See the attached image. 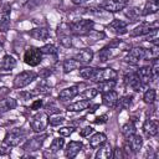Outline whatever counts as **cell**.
Masks as SVG:
<instances>
[{"label": "cell", "instance_id": "cell-2", "mask_svg": "<svg viewBox=\"0 0 159 159\" xmlns=\"http://www.w3.org/2000/svg\"><path fill=\"white\" fill-rule=\"evenodd\" d=\"M48 125V114L46 112H37L30 118V127L35 133H42Z\"/></svg>", "mask_w": 159, "mask_h": 159}, {"label": "cell", "instance_id": "cell-22", "mask_svg": "<svg viewBox=\"0 0 159 159\" xmlns=\"http://www.w3.org/2000/svg\"><path fill=\"white\" fill-rule=\"evenodd\" d=\"M29 35L35 39V40H39V41H45L50 37V30L47 27H43V26H40V27H35L32 30L29 31Z\"/></svg>", "mask_w": 159, "mask_h": 159}, {"label": "cell", "instance_id": "cell-13", "mask_svg": "<svg viewBox=\"0 0 159 159\" xmlns=\"http://www.w3.org/2000/svg\"><path fill=\"white\" fill-rule=\"evenodd\" d=\"M78 94H80V86H78V84H75V86L63 88V89L58 93V101H61V102H67V101L75 98V97L78 96Z\"/></svg>", "mask_w": 159, "mask_h": 159}, {"label": "cell", "instance_id": "cell-42", "mask_svg": "<svg viewBox=\"0 0 159 159\" xmlns=\"http://www.w3.org/2000/svg\"><path fill=\"white\" fill-rule=\"evenodd\" d=\"M63 122H65V117H62V116H55V117H52V118L48 119V124L55 125V127L61 125Z\"/></svg>", "mask_w": 159, "mask_h": 159}, {"label": "cell", "instance_id": "cell-23", "mask_svg": "<svg viewBox=\"0 0 159 159\" xmlns=\"http://www.w3.org/2000/svg\"><path fill=\"white\" fill-rule=\"evenodd\" d=\"M91 106V99H80L75 103H71L66 107V109L68 112H82L84 109H87L88 107Z\"/></svg>", "mask_w": 159, "mask_h": 159}, {"label": "cell", "instance_id": "cell-18", "mask_svg": "<svg viewBox=\"0 0 159 159\" xmlns=\"http://www.w3.org/2000/svg\"><path fill=\"white\" fill-rule=\"evenodd\" d=\"M140 83L143 86H148L152 81H153V75H152V71H150V67L149 66H142L139 67L137 71H135Z\"/></svg>", "mask_w": 159, "mask_h": 159}, {"label": "cell", "instance_id": "cell-44", "mask_svg": "<svg viewBox=\"0 0 159 159\" xmlns=\"http://www.w3.org/2000/svg\"><path fill=\"white\" fill-rule=\"evenodd\" d=\"M125 155H124V152H123V149L122 148H116V149H113V152H112V158H116V159H118V158H124Z\"/></svg>", "mask_w": 159, "mask_h": 159}, {"label": "cell", "instance_id": "cell-16", "mask_svg": "<svg viewBox=\"0 0 159 159\" xmlns=\"http://www.w3.org/2000/svg\"><path fill=\"white\" fill-rule=\"evenodd\" d=\"M144 134L149 138V137H155L158 134V122L157 119H153L150 117H148L144 123H143V127H142Z\"/></svg>", "mask_w": 159, "mask_h": 159}, {"label": "cell", "instance_id": "cell-35", "mask_svg": "<svg viewBox=\"0 0 159 159\" xmlns=\"http://www.w3.org/2000/svg\"><path fill=\"white\" fill-rule=\"evenodd\" d=\"M94 71H96V67H91V66H86V65H84V66L80 67L78 75H80V77H82V78H84V80H89V78L93 76Z\"/></svg>", "mask_w": 159, "mask_h": 159}, {"label": "cell", "instance_id": "cell-14", "mask_svg": "<svg viewBox=\"0 0 159 159\" xmlns=\"http://www.w3.org/2000/svg\"><path fill=\"white\" fill-rule=\"evenodd\" d=\"M124 143L128 145V148H129V150L132 153L137 154L142 149V147H143V138L139 134H133L129 138H127Z\"/></svg>", "mask_w": 159, "mask_h": 159}, {"label": "cell", "instance_id": "cell-6", "mask_svg": "<svg viewBox=\"0 0 159 159\" xmlns=\"http://www.w3.org/2000/svg\"><path fill=\"white\" fill-rule=\"evenodd\" d=\"M71 29L68 24H60L57 26V37L58 42L62 47L70 48L72 47V35H71Z\"/></svg>", "mask_w": 159, "mask_h": 159}, {"label": "cell", "instance_id": "cell-51", "mask_svg": "<svg viewBox=\"0 0 159 159\" xmlns=\"http://www.w3.org/2000/svg\"><path fill=\"white\" fill-rule=\"evenodd\" d=\"M0 51H2V41L0 40Z\"/></svg>", "mask_w": 159, "mask_h": 159}, {"label": "cell", "instance_id": "cell-36", "mask_svg": "<svg viewBox=\"0 0 159 159\" xmlns=\"http://www.w3.org/2000/svg\"><path fill=\"white\" fill-rule=\"evenodd\" d=\"M111 56H112V50L108 48L107 46H104V47H102V48L99 50V52H98V61H99V62H107Z\"/></svg>", "mask_w": 159, "mask_h": 159}, {"label": "cell", "instance_id": "cell-1", "mask_svg": "<svg viewBox=\"0 0 159 159\" xmlns=\"http://www.w3.org/2000/svg\"><path fill=\"white\" fill-rule=\"evenodd\" d=\"M68 25H70V29H71L72 34L78 35V36H84L93 29L94 22L89 19H78V20H75V21L70 22Z\"/></svg>", "mask_w": 159, "mask_h": 159}, {"label": "cell", "instance_id": "cell-24", "mask_svg": "<svg viewBox=\"0 0 159 159\" xmlns=\"http://www.w3.org/2000/svg\"><path fill=\"white\" fill-rule=\"evenodd\" d=\"M17 106V102L16 99L11 98V97H5V98H1L0 101V114L2 113H6L11 109H15Z\"/></svg>", "mask_w": 159, "mask_h": 159}, {"label": "cell", "instance_id": "cell-40", "mask_svg": "<svg viewBox=\"0 0 159 159\" xmlns=\"http://www.w3.org/2000/svg\"><path fill=\"white\" fill-rule=\"evenodd\" d=\"M60 108L57 106H55L53 103H48L45 106V112L48 114V116H52V114H58L60 113Z\"/></svg>", "mask_w": 159, "mask_h": 159}, {"label": "cell", "instance_id": "cell-5", "mask_svg": "<svg viewBox=\"0 0 159 159\" xmlns=\"http://www.w3.org/2000/svg\"><path fill=\"white\" fill-rule=\"evenodd\" d=\"M118 77V72L112 68V67H106V68H96L93 76L89 78L91 82L98 83L101 81H107V80H116Z\"/></svg>", "mask_w": 159, "mask_h": 159}, {"label": "cell", "instance_id": "cell-34", "mask_svg": "<svg viewBox=\"0 0 159 159\" xmlns=\"http://www.w3.org/2000/svg\"><path fill=\"white\" fill-rule=\"evenodd\" d=\"M63 145H65V139H63V137H58V138H53V140H52V143H51V145H50V148H48V152L50 153H57L60 149H62L63 148Z\"/></svg>", "mask_w": 159, "mask_h": 159}, {"label": "cell", "instance_id": "cell-9", "mask_svg": "<svg viewBox=\"0 0 159 159\" xmlns=\"http://www.w3.org/2000/svg\"><path fill=\"white\" fill-rule=\"evenodd\" d=\"M10 17H11V5L4 2L0 5V31L6 32L10 29Z\"/></svg>", "mask_w": 159, "mask_h": 159}, {"label": "cell", "instance_id": "cell-45", "mask_svg": "<svg viewBox=\"0 0 159 159\" xmlns=\"http://www.w3.org/2000/svg\"><path fill=\"white\" fill-rule=\"evenodd\" d=\"M97 93H98V89H97V88H88V89H86L84 96H86L87 99H91V98H93L94 96H97Z\"/></svg>", "mask_w": 159, "mask_h": 159}, {"label": "cell", "instance_id": "cell-49", "mask_svg": "<svg viewBox=\"0 0 159 159\" xmlns=\"http://www.w3.org/2000/svg\"><path fill=\"white\" fill-rule=\"evenodd\" d=\"M41 77H43V78H46V77H48L50 75H51V70H48V68H43L42 71H41V73H39Z\"/></svg>", "mask_w": 159, "mask_h": 159}, {"label": "cell", "instance_id": "cell-3", "mask_svg": "<svg viewBox=\"0 0 159 159\" xmlns=\"http://www.w3.org/2000/svg\"><path fill=\"white\" fill-rule=\"evenodd\" d=\"M42 57L43 55L39 47L30 46L24 53V62L31 67H36L42 62Z\"/></svg>", "mask_w": 159, "mask_h": 159}, {"label": "cell", "instance_id": "cell-41", "mask_svg": "<svg viewBox=\"0 0 159 159\" xmlns=\"http://www.w3.org/2000/svg\"><path fill=\"white\" fill-rule=\"evenodd\" d=\"M75 132V127H61L58 129V134L61 137H70Z\"/></svg>", "mask_w": 159, "mask_h": 159}, {"label": "cell", "instance_id": "cell-28", "mask_svg": "<svg viewBox=\"0 0 159 159\" xmlns=\"http://www.w3.org/2000/svg\"><path fill=\"white\" fill-rule=\"evenodd\" d=\"M124 15L128 19V22H129V20H130V22H134V21H138L139 17L142 16V10L137 6L128 7V9L124 10Z\"/></svg>", "mask_w": 159, "mask_h": 159}, {"label": "cell", "instance_id": "cell-31", "mask_svg": "<svg viewBox=\"0 0 159 159\" xmlns=\"http://www.w3.org/2000/svg\"><path fill=\"white\" fill-rule=\"evenodd\" d=\"M132 99H133V96H132V94H125V96H123V97L118 98L117 104H116V108H117V109H119V111L128 109V108L130 107Z\"/></svg>", "mask_w": 159, "mask_h": 159}, {"label": "cell", "instance_id": "cell-46", "mask_svg": "<svg viewBox=\"0 0 159 159\" xmlns=\"http://www.w3.org/2000/svg\"><path fill=\"white\" fill-rule=\"evenodd\" d=\"M41 107H42V99H35V101L31 103V106H30L31 111H37V109H40Z\"/></svg>", "mask_w": 159, "mask_h": 159}, {"label": "cell", "instance_id": "cell-8", "mask_svg": "<svg viewBox=\"0 0 159 159\" xmlns=\"http://www.w3.org/2000/svg\"><path fill=\"white\" fill-rule=\"evenodd\" d=\"M47 138V134H42V133H36V135L26 139V142L22 145V149L25 152H37L41 149L45 139Z\"/></svg>", "mask_w": 159, "mask_h": 159}, {"label": "cell", "instance_id": "cell-33", "mask_svg": "<svg viewBox=\"0 0 159 159\" xmlns=\"http://www.w3.org/2000/svg\"><path fill=\"white\" fill-rule=\"evenodd\" d=\"M157 99V91L154 88H148L143 94V102L145 104H153Z\"/></svg>", "mask_w": 159, "mask_h": 159}, {"label": "cell", "instance_id": "cell-20", "mask_svg": "<svg viewBox=\"0 0 159 159\" xmlns=\"http://www.w3.org/2000/svg\"><path fill=\"white\" fill-rule=\"evenodd\" d=\"M118 93L116 91H108V92H103L102 93V103L111 108V109H114L116 108V104H117V101H118Z\"/></svg>", "mask_w": 159, "mask_h": 159}, {"label": "cell", "instance_id": "cell-50", "mask_svg": "<svg viewBox=\"0 0 159 159\" xmlns=\"http://www.w3.org/2000/svg\"><path fill=\"white\" fill-rule=\"evenodd\" d=\"M89 0H71V2H73L75 5H83L86 2H88Z\"/></svg>", "mask_w": 159, "mask_h": 159}, {"label": "cell", "instance_id": "cell-27", "mask_svg": "<svg viewBox=\"0 0 159 159\" xmlns=\"http://www.w3.org/2000/svg\"><path fill=\"white\" fill-rule=\"evenodd\" d=\"M107 140V137L104 133H101V132H97V133H93L89 139H88V144L91 148H97L99 147L102 143H104Z\"/></svg>", "mask_w": 159, "mask_h": 159}, {"label": "cell", "instance_id": "cell-38", "mask_svg": "<svg viewBox=\"0 0 159 159\" xmlns=\"http://www.w3.org/2000/svg\"><path fill=\"white\" fill-rule=\"evenodd\" d=\"M40 50H41L42 55H56V53H57V48H56V46L52 45V43H46V45H43Z\"/></svg>", "mask_w": 159, "mask_h": 159}, {"label": "cell", "instance_id": "cell-19", "mask_svg": "<svg viewBox=\"0 0 159 159\" xmlns=\"http://www.w3.org/2000/svg\"><path fill=\"white\" fill-rule=\"evenodd\" d=\"M128 24H129L128 21L114 19L113 21H111V22H109L108 29H111V31H112V32H114L116 35H123V34H127V32H128V30H127Z\"/></svg>", "mask_w": 159, "mask_h": 159}, {"label": "cell", "instance_id": "cell-21", "mask_svg": "<svg viewBox=\"0 0 159 159\" xmlns=\"http://www.w3.org/2000/svg\"><path fill=\"white\" fill-rule=\"evenodd\" d=\"M98 149H97V152H96V154H94V158L96 159H109V158H112V152H113V149H112V145L106 140L104 143H102L99 147H97Z\"/></svg>", "mask_w": 159, "mask_h": 159}, {"label": "cell", "instance_id": "cell-11", "mask_svg": "<svg viewBox=\"0 0 159 159\" xmlns=\"http://www.w3.org/2000/svg\"><path fill=\"white\" fill-rule=\"evenodd\" d=\"M123 82L127 87H130L132 89H134L135 92H140L143 89V84L140 83L138 76L135 72H129V73H125L124 77H123Z\"/></svg>", "mask_w": 159, "mask_h": 159}, {"label": "cell", "instance_id": "cell-43", "mask_svg": "<svg viewBox=\"0 0 159 159\" xmlns=\"http://www.w3.org/2000/svg\"><path fill=\"white\" fill-rule=\"evenodd\" d=\"M93 132H94V129L91 125H86V127H83V128L80 129V135L81 137H89Z\"/></svg>", "mask_w": 159, "mask_h": 159}, {"label": "cell", "instance_id": "cell-39", "mask_svg": "<svg viewBox=\"0 0 159 159\" xmlns=\"http://www.w3.org/2000/svg\"><path fill=\"white\" fill-rule=\"evenodd\" d=\"M149 67H150V71H152V75H153V80H157L158 72H159V60H158V57L152 58V63H150Z\"/></svg>", "mask_w": 159, "mask_h": 159}, {"label": "cell", "instance_id": "cell-30", "mask_svg": "<svg viewBox=\"0 0 159 159\" xmlns=\"http://www.w3.org/2000/svg\"><path fill=\"white\" fill-rule=\"evenodd\" d=\"M80 67H81V63L78 61H76L75 58H67L62 63V68H63V72L65 73H70L73 70H77Z\"/></svg>", "mask_w": 159, "mask_h": 159}, {"label": "cell", "instance_id": "cell-25", "mask_svg": "<svg viewBox=\"0 0 159 159\" xmlns=\"http://www.w3.org/2000/svg\"><path fill=\"white\" fill-rule=\"evenodd\" d=\"M159 10V0H147L144 9L142 10V16L153 15Z\"/></svg>", "mask_w": 159, "mask_h": 159}, {"label": "cell", "instance_id": "cell-47", "mask_svg": "<svg viewBox=\"0 0 159 159\" xmlns=\"http://www.w3.org/2000/svg\"><path fill=\"white\" fill-rule=\"evenodd\" d=\"M108 120V116L107 114H102V116H99V117H96L94 118V123L96 124H103V123H106Z\"/></svg>", "mask_w": 159, "mask_h": 159}, {"label": "cell", "instance_id": "cell-17", "mask_svg": "<svg viewBox=\"0 0 159 159\" xmlns=\"http://www.w3.org/2000/svg\"><path fill=\"white\" fill-rule=\"evenodd\" d=\"M83 149V144L80 140H71L65 149V155L68 159H73L75 157H77V154Z\"/></svg>", "mask_w": 159, "mask_h": 159}, {"label": "cell", "instance_id": "cell-37", "mask_svg": "<svg viewBox=\"0 0 159 159\" xmlns=\"http://www.w3.org/2000/svg\"><path fill=\"white\" fill-rule=\"evenodd\" d=\"M34 93H36V94H39V93L40 94H48V93H51V87L47 86L46 82H41L35 87V91L32 92V94Z\"/></svg>", "mask_w": 159, "mask_h": 159}, {"label": "cell", "instance_id": "cell-10", "mask_svg": "<svg viewBox=\"0 0 159 159\" xmlns=\"http://www.w3.org/2000/svg\"><path fill=\"white\" fill-rule=\"evenodd\" d=\"M128 5V0H103L101 7L108 12H119Z\"/></svg>", "mask_w": 159, "mask_h": 159}, {"label": "cell", "instance_id": "cell-4", "mask_svg": "<svg viewBox=\"0 0 159 159\" xmlns=\"http://www.w3.org/2000/svg\"><path fill=\"white\" fill-rule=\"evenodd\" d=\"M37 77V73L34 72V71H22L20 73H17L14 78V88H17V89H21L26 86H29L31 82H34Z\"/></svg>", "mask_w": 159, "mask_h": 159}, {"label": "cell", "instance_id": "cell-15", "mask_svg": "<svg viewBox=\"0 0 159 159\" xmlns=\"http://www.w3.org/2000/svg\"><path fill=\"white\" fill-rule=\"evenodd\" d=\"M158 27L157 26H153V25H150L149 22H142V24H139L138 26H135L130 32H129V35L132 36V37H135V36H145V35H148L149 32H152L153 30H157Z\"/></svg>", "mask_w": 159, "mask_h": 159}, {"label": "cell", "instance_id": "cell-32", "mask_svg": "<svg viewBox=\"0 0 159 159\" xmlns=\"http://www.w3.org/2000/svg\"><path fill=\"white\" fill-rule=\"evenodd\" d=\"M116 80H107V81H101L98 82V92L103 93V92H108V91H112L114 87H116Z\"/></svg>", "mask_w": 159, "mask_h": 159}, {"label": "cell", "instance_id": "cell-26", "mask_svg": "<svg viewBox=\"0 0 159 159\" xmlns=\"http://www.w3.org/2000/svg\"><path fill=\"white\" fill-rule=\"evenodd\" d=\"M16 66V60L11 55H4L0 62V71H11Z\"/></svg>", "mask_w": 159, "mask_h": 159}, {"label": "cell", "instance_id": "cell-29", "mask_svg": "<svg viewBox=\"0 0 159 159\" xmlns=\"http://www.w3.org/2000/svg\"><path fill=\"white\" fill-rule=\"evenodd\" d=\"M135 122L134 120H128L125 124H123L122 125V128H120V133H122V135L127 139V138H129L130 135H133V134H135Z\"/></svg>", "mask_w": 159, "mask_h": 159}, {"label": "cell", "instance_id": "cell-12", "mask_svg": "<svg viewBox=\"0 0 159 159\" xmlns=\"http://www.w3.org/2000/svg\"><path fill=\"white\" fill-rule=\"evenodd\" d=\"M93 56H94L93 50H91L89 47H86V48H82V50L77 51L75 53L73 58L76 61H78L81 65H88L93 60Z\"/></svg>", "mask_w": 159, "mask_h": 159}, {"label": "cell", "instance_id": "cell-7", "mask_svg": "<svg viewBox=\"0 0 159 159\" xmlns=\"http://www.w3.org/2000/svg\"><path fill=\"white\" fill-rule=\"evenodd\" d=\"M25 138H26V134H25V132H24L21 128H14V129L9 130V132L5 134L4 144L9 145L10 148H11V147H16V145H19Z\"/></svg>", "mask_w": 159, "mask_h": 159}, {"label": "cell", "instance_id": "cell-48", "mask_svg": "<svg viewBox=\"0 0 159 159\" xmlns=\"http://www.w3.org/2000/svg\"><path fill=\"white\" fill-rule=\"evenodd\" d=\"M10 89L7 87H0V98H5L9 94Z\"/></svg>", "mask_w": 159, "mask_h": 159}]
</instances>
